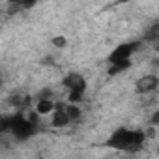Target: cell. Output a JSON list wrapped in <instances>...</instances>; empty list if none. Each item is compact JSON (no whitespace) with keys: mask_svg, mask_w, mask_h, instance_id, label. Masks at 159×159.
Returning <instances> with one entry per match:
<instances>
[{"mask_svg":"<svg viewBox=\"0 0 159 159\" xmlns=\"http://www.w3.org/2000/svg\"><path fill=\"white\" fill-rule=\"evenodd\" d=\"M62 84L69 90V101L71 103H79L83 99V94L86 90V81L79 75V73H69L64 77Z\"/></svg>","mask_w":159,"mask_h":159,"instance_id":"7a4b0ae2","label":"cell"},{"mask_svg":"<svg viewBox=\"0 0 159 159\" xmlns=\"http://www.w3.org/2000/svg\"><path fill=\"white\" fill-rule=\"evenodd\" d=\"M153 49H155V51H157V52H159V39H157V41H155V43H153Z\"/></svg>","mask_w":159,"mask_h":159,"instance_id":"4fadbf2b","label":"cell"},{"mask_svg":"<svg viewBox=\"0 0 159 159\" xmlns=\"http://www.w3.org/2000/svg\"><path fill=\"white\" fill-rule=\"evenodd\" d=\"M139 43H122L120 47H116L112 51V54L109 56V62L114 64V62H122V60H131V54L137 51Z\"/></svg>","mask_w":159,"mask_h":159,"instance_id":"3957f363","label":"cell"},{"mask_svg":"<svg viewBox=\"0 0 159 159\" xmlns=\"http://www.w3.org/2000/svg\"><path fill=\"white\" fill-rule=\"evenodd\" d=\"M71 120H73V118L69 116L67 109H64V107H58V109L54 111V114H52V125H54V127H64V125H67Z\"/></svg>","mask_w":159,"mask_h":159,"instance_id":"5b68a950","label":"cell"},{"mask_svg":"<svg viewBox=\"0 0 159 159\" xmlns=\"http://www.w3.org/2000/svg\"><path fill=\"white\" fill-rule=\"evenodd\" d=\"M150 43H155L157 39H159V23H153L150 28H148V32H146V36H144Z\"/></svg>","mask_w":159,"mask_h":159,"instance_id":"ba28073f","label":"cell"},{"mask_svg":"<svg viewBox=\"0 0 159 159\" xmlns=\"http://www.w3.org/2000/svg\"><path fill=\"white\" fill-rule=\"evenodd\" d=\"M129 66H131V60H122V62H114V64H111V69H109V73H111V75L122 73V71H125V69H127Z\"/></svg>","mask_w":159,"mask_h":159,"instance_id":"52a82bcc","label":"cell"},{"mask_svg":"<svg viewBox=\"0 0 159 159\" xmlns=\"http://www.w3.org/2000/svg\"><path fill=\"white\" fill-rule=\"evenodd\" d=\"M10 2H11V6H15L17 10H19V8L28 10V8H34V6H36L38 0H10Z\"/></svg>","mask_w":159,"mask_h":159,"instance_id":"9c48e42d","label":"cell"},{"mask_svg":"<svg viewBox=\"0 0 159 159\" xmlns=\"http://www.w3.org/2000/svg\"><path fill=\"white\" fill-rule=\"evenodd\" d=\"M118 2H120V4H124V2H129V0H118Z\"/></svg>","mask_w":159,"mask_h":159,"instance_id":"5bb4252c","label":"cell"},{"mask_svg":"<svg viewBox=\"0 0 159 159\" xmlns=\"http://www.w3.org/2000/svg\"><path fill=\"white\" fill-rule=\"evenodd\" d=\"M152 124H153V125H159V109L152 114Z\"/></svg>","mask_w":159,"mask_h":159,"instance_id":"7c38bea8","label":"cell"},{"mask_svg":"<svg viewBox=\"0 0 159 159\" xmlns=\"http://www.w3.org/2000/svg\"><path fill=\"white\" fill-rule=\"evenodd\" d=\"M66 109H67V112H69V116H71L73 120L81 116V109H79V107H75V103H73V105H69V107H66Z\"/></svg>","mask_w":159,"mask_h":159,"instance_id":"30bf717a","label":"cell"},{"mask_svg":"<svg viewBox=\"0 0 159 159\" xmlns=\"http://www.w3.org/2000/svg\"><path fill=\"white\" fill-rule=\"evenodd\" d=\"M36 111H38L39 114H49V112H52V111H54V103H52L51 99L43 98V99H39V101H38Z\"/></svg>","mask_w":159,"mask_h":159,"instance_id":"8992f818","label":"cell"},{"mask_svg":"<svg viewBox=\"0 0 159 159\" xmlns=\"http://www.w3.org/2000/svg\"><path fill=\"white\" fill-rule=\"evenodd\" d=\"M157 86H159V79H157L155 75H146V77L139 79V83H137V92H139V94H150V92H153Z\"/></svg>","mask_w":159,"mask_h":159,"instance_id":"277c9868","label":"cell"},{"mask_svg":"<svg viewBox=\"0 0 159 159\" xmlns=\"http://www.w3.org/2000/svg\"><path fill=\"white\" fill-rule=\"evenodd\" d=\"M52 45H56V47H66V38H62V36L52 38Z\"/></svg>","mask_w":159,"mask_h":159,"instance_id":"8fae6325","label":"cell"},{"mask_svg":"<svg viewBox=\"0 0 159 159\" xmlns=\"http://www.w3.org/2000/svg\"><path fill=\"white\" fill-rule=\"evenodd\" d=\"M144 137H146V135H144L142 131H135V129H116V131L109 137L107 146L133 153V152H137V150L142 148Z\"/></svg>","mask_w":159,"mask_h":159,"instance_id":"6da1fadb","label":"cell"}]
</instances>
